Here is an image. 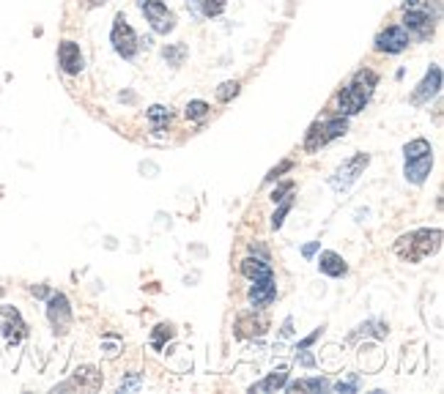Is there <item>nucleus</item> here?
I'll use <instances>...</instances> for the list:
<instances>
[{
	"instance_id": "nucleus-4",
	"label": "nucleus",
	"mask_w": 444,
	"mask_h": 394,
	"mask_svg": "<svg viewBox=\"0 0 444 394\" xmlns=\"http://www.w3.org/2000/svg\"><path fill=\"white\" fill-rule=\"evenodd\" d=\"M348 131V121L340 115V118H329V121H315L313 126H310L308 137H305V151L308 153H313V151L324 148L327 143H332V140H337V137H343Z\"/></svg>"
},
{
	"instance_id": "nucleus-29",
	"label": "nucleus",
	"mask_w": 444,
	"mask_h": 394,
	"mask_svg": "<svg viewBox=\"0 0 444 394\" xmlns=\"http://www.w3.org/2000/svg\"><path fill=\"white\" fill-rule=\"evenodd\" d=\"M359 332H362V334H373V337H386V326L384 323H362V326H359Z\"/></svg>"
},
{
	"instance_id": "nucleus-39",
	"label": "nucleus",
	"mask_w": 444,
	"mask_h": 394,
	"mask_svg": "<svg viewBox=\"0 0 444 394\" xmlns=\"http://www.w3.org/2000/svg\"><path fill=\"white\" fill-rule=\"evenodd\" d=\"M33 296H39V299H44V296H47V290H44V288H33Z\"/></svg>"
},
{
	"instance_id": "nucleus-10",
	"label": "nucleus",
	"mask_w": 444,
	"mask_h": 394,
	"mask_svg": "<svg viewBox=\"0 0 444 394\" xmlns=\"http://www.w3.org/2000/svg\"><path fill=\"white\" fill-rule=\"evenodd\" d=\"M0 334L14 345L25 337V320L14 307H0Z\"/></svg>"
},
{
	"instance_id": "nucleus-20",
	"label": "nucleus",
	"mask_w": 444,
	"mask_h": 394,
	"mask_svg": "<svg viewBox=\"0 0 444 394\" xmlns=\"http://www.w3.org/2000/svg\"><path fill=\"white\" fill-rule=\"evenodd\" d=\"M324 389H329V381L324 378H305L288 386V392H324Z\"/></svg>"
},
{
	"instance_id": "nucleus-33",
	"label": "nucleus",
	"mask_w": 444,
	"mask_h": 394,
	"mask_svg": "<svg viewBox=\"0 0 444 394\" xmlns=\"http://www.w3.org/2000/svg\"><path fill=\"white\" fill-rule=\"evenodd\" d=\"M321 337V329H315V332H313V334H310V337H305L302 339V342H299V348H296V351H305V348H310V345H313V342H315V339Z\"/></svg>"
},
{
	"instance_id": "nucleus-3",
	"label": "nucleus",
	"mask_w": 444,
	"mask_h": 394,
	"mask_svg": "<svg viewBox=\"0 0 444 394\" xmlns=\"http://www.w3.org/2000/svg\"><path fill=\"white\" fill-rule=\"evenodd\" d=\"M404 28L408 33H414L417 38H428L433 36V6H431V0H406L404 3Z\"/></svg>"
},
{
	"instance_id": "nucleus-31",
	"label": "nucleus",
	"mask_w": 444,
	"mask_h": 394,
	"mask_svg": "<svg viewBox=\"0 0 444 394\" xmlns=\"http://www.w3.org/2000/svg\"><path fill=\"white\" fill-rule=\"evenodd\" d=\"M293 168V162H291V159H286V162H280V165H277V168L271 170L269 175H266V181H274V178H280V175H283V173H286V170H291Z\"/></svg>"
},
{
	"instance_id": "nucleus-5",
	"label": "nucleus",
	"mask_w": 444,
	"mask_h": 394,
	"mask_svg": "<svg viewBox=\"0 0 444 394\" xmlns=\"http://www.w3.org/2000/svg\"><path fill=\"white\" fill-rule=\"evenodd\" d=\"M137 6L143 9V14L148 17V22H151V28H154L156 33H170L175 28V17L173 11L162 3V0H137Z\"/></svg>"
},
{
	"instance_id": "nucleus-40",
	"label": "nucleus",
	"mask_w": 444,
	"mask_h": 394,
	"mask_svg": "<svg viewBox=\"0 0 444 394\" xmlns=\"http://www.w3.org/2000/svg\"><path fill=\"white\" fill-rule=\"evenodd\" d=\"M0 296H3V288H0Z\"/></svg>"
},
{
	"instance_id": "nucleus-6",
	"label": "nucleus",
	"mask_w": 444,
	"mask_h": 394,
	"mask_svg": "<svg viewBox=\"0 0 444 394\" xmlns=\"http://www.w3.org/2000/svg\"><path fill=\"white\" fill-rule=\"evenodd\" d=\"M110 41H113V47H116V53L121 58H135L137 55V47H140V38L137 33L126 25V19L124 14H118L116 17V25H113V33H110Z\"/></svg>"
},
{
	"instance_id": "nucleus-32",
	"label": "nucleus",
	"mask_w": 444,
	"mask_h": 394,
	"mask_svg": "<svg viewBox=\"0 0 444 394\" xmlns=\"http://www.w3.org/2000/svg\"><path fill=\"white\" fill-rule=\"evenodd\" d=\"M291 189H293V184H291V181H288V184H283V187H277L274 192H271V200H274V203H277V200H283Z\"/></svg>"
},
{
	"instance_id": "nucleus-23",
	"label": "nucleus",
	"mask_w": 444,
	"mask_h": 394,
	"mask_svg": "<svg viewBox=\"0 0 444 394\" xmlns=\"http://www.w3.org/2000/svg\"><path fill=\"white\" fill-rule=\"evenodd\" d=\"M148 121L154 124V129H162L165 124H170V110L168 107H162V104H154V107H148Z\"/></svg>"
},
{
	"instance_id": "nucleus-22",
	"label": "nucleus",
	"mask_w": 444,
	"mask_h": 394,
	"mask_svg": "<svg viewBox=\"0 0 444 394\" xmlns=\"http://www.w3.org/2000/svg\"><path fill=\"white\" fill-rule=\"evenodd\" d=\"M195 9L203 14V17H220L225 11V0H197Z\"/></svg>"
},
{
	"instance_id": "nucleus-8",
	"label": "nucleus",
	"mask_w": 444,
	"mask_h": 394,
	"mask_svg": "<svg viewBox=\"0 0 444 394\" xmlns=\"http://www.w3.org/2000/svg\"><path fill=\"white\" fill-rule=\"evenodd\" d=\"M406 47H408V33L401 25H389L386 31H381L376 36V50L386 53V55H398V53H404Z\"/></svg>"
},
{
	"instance_id": "nucleus-16",
	"label": "nucleus",
	"mask_w": 444,
	"mask_h": 394,
	"mask_svg": "<svg viewBox=\"0 0 444 394\" xmlns=\"http://www.w3.org/2000/svg\"><path fill=\"white\" fill-rule=\"evenodd\" d=\"M318 268L327 274V277H343L348 268L343 258L337 255V252H321V258H318Z\"/></svg>"
},
{
	"instance_id": "nucleus-14",
	"label": "nucleus",
	"mask_w": 444,
	"mask_h": 394,
	"mask_svg": "<svg viewBox=\"0 0 444 394\" xmlns=\"http://www.w3.org/2000/svg\"><path fill=\"white\" fill-rule=\"evenodd\" d=\"M431 168H433V153H425L420 159H408L406 162V181L423 184L425 178L431 175Z\"/></svg>"
},
{
	"instance_id": "nucleus-34",
	"label": "nucleus",
	"mask_w": 444,
	"mask_h": 394,
	"mask_svg": "<svg viewBox=\"0 0 444 394\" xmlns=\"http://www.w3.org/2000/svg\"><path fill=\"white\" fill-rule=\"evenodd\" d=\"M137 386H140V378L132 376L129 381H124V383H121V392H129V389H137Z\"/></svg>"
},
{
	"instance_id": "nucleus-7",
	"label": "nucleus",
	"mask_w": 444,
	"mask_h": 394,
	"mask_svg": "<svg viewBox=\"0 0 444 394\" xmlns=\"http://www.w3.org/2000/svg\"><path fill=\"white\" fill-rule=\"evenodd\" d=\"M370 165V156L367 153H357V156H351L348 162H343L337 173H335V178H332V187L335 189H348L359 175H362V170Z\"/></svg>"
},
{
	"instance_id": "nucleus-28",
	"label": "nucleus",
	"mask_w": 444,
	"mask_h": 394,
	"mask_svg": "<svg viewBox=\"0 0 444 394\" xmlns=\"http://www.w3.org/2000/svg\"><path fill=\"white\" fill-rule=\"evenodd\" d=\"M184 55H187L184 44H175V47H168V50H165V60H170L173 66H178V63L184 60Z\"/></svg>"
},
{
	"instance_id": "nucleus-19",
	"label": "nucleus",
	"mask_w": 444,
	"mask_h": 394,
	"mask_svg": "<svg viewBox=\"0 0 444 394\" xmlns=\"http://www.w3.org/2000/svg\"><path fill=\"white\" fill-rule=\"evenodd\" d=\"M286 383H288V370H286V367H280V370H277V373H271L266 381L255 383L250 392L252 394H255V392H274V389H283Z\"/></svg>"
},
{
	"instance_id": "nucleus-12",
	"label": "nucleus",
	"mask_w": 444,
	"mask_h": 394,
	"mask_svg": "<svg viewBox=\"0 0 444 394\" xmlns=\"http://www.w3.org/2000/svg\"><path fill=\"white\" fill-rule=\"evenodd\" d=\"M439 88H442V69H439V66H431V72L425 75V80L417 85V91L411 94V104H423V102H428L431 96L439 94Z\"/></svg>"
},
{
	"instance_id": "nucleus-9",
	"label": "nucleus",
	"mask_w": 444,
	"mask_h": 394,
	"mask_svg": "<svg viewBox=\"0 0 444 394\" xmlns=\"http://www.w3.org/2000/svg\"><path fill=\"white\" fill-rule=\"evenodd\" d=\"M47 318L50 323L55 326V332H66L69 329V323H72V307H69V301L63 293H53L50 301H47Z\"/></svg>"
},
{
	"instance_id": "nucleus-27",
	"label": "nucleus",
	"mask_w": 444,
	"mask_h": 394,
	"mask_svg": "<svg viewBox=\"0 0 444 394\" xmlns=\"http://www.w3.org/2000/svg\"><path fill=\"white\" fill-rule=\"evenodd\" d=\"M236 94H239V82H236V80H228V82H222V85L217 88V99H220V102H231Z\"/></svg>"
},
{
	"instance_id": "nucleus-1",
	"label": "nucleus",
	"mask_w": 444,
	"mask_h": 394,
	"mask_svg": "<svg viewBox=\"0 0 444 394\" xmlns=\"http://www.w3.org/2000/svg\"><path fill=\"white\" fill-rule=\"evenodd\" d=\"M442 246V230H414V233H406L398 239V244H395V252H398V258H404L408 263H420L425 258H431L436 249Z\"/></svg>"
},
{
	"instance_id": "nucleus-2",
	"label": "nucleus",
	"mask_w": 444,
	"mask_h": 394,
	"mask_svg": "<svg viewBox=\"0 0 444 394\" xmlns=\"http://www.w3.org/2000/svg\"><path fill=\"white\" fill-rule=\"evenodd\" d=\"M376 82H379V75H376V72H370V69L357 72L354 80H351V85H348L343 94L337 96V113L340 115L359 113V110L367 104V99H370V94H373Z\"/></svg>"
},
{
	"instance_id": "nucleus-17",
	"label": "nucleus",
	"mask_w": 444,
	"mask_h": 394,
	"mask_svg": "<svg viewBox=\"0 0 444 394\" xmlns=\"http://www.w3.org/2000/svg\"><path fill=\"white\" fill-rule=\"evenodd\" d=\"M242 274L250 280H264V277H271V266L266 263V258H244Z\"/></svg>"
},
{
	"instance_id": "nucleus-13",
	"label": "nucleus",
	"mask_w": 444,
	"mask_h": 394,
	"mask_svg": "<svg viewBox=\"0 0 444 394\" xmlns=\"http://www.w3.org/2000/svg\"><path fill=\"white\" fill-rule=\"evenodd\" d=\"M58 60H60V69L66 75H80L82 72V53L75 41H63L58 47Z\"/></svg>"
},
{
	"instance_id": "nucleus-25",
	"label": "nucleus",
	"mask_w": 444,
	"mask_h": 394,
	"mask_svg": "<svg viewBox=\"0 0 444 394\" xmlns=\"http://www.w3.org/2000/svg\"><path fill=\"white\" fill-rule=\"evenodd\" d=\"M184 113H187L190 121H203V118L209 115V104H206V102H200V99H195V102L187 104V110H184Z\"/></svg>"
},
{
	"instance_id": "nucleus-37",
	"label": "nucleus",
	"mask_w": 444,
	"mask_h": 394,
	"mask_svg": "<svg viewBox=\"0 0 444 394\" xmlns=\"http://www.w3.org/2000/svg\"><path fill=\"white\" fill-rule=\"evenodd\" d=\"M104 356L116 359L118 356V345H104Z\"/></svg>"
},
{
	"instance_id": "nucleus-26",
	"label": "nucleus",
	"mask_w": 444,
	"mask_h": 394,
	"mask_svg": "<svg viewBox=\"0 0 444 394\" xmlns=\"http://www.w3.org/2000/svg\"><path fill=\"white\" fill-rule=\"evenodd\" d=\"M291 206H293V200L291 197H283V206L274 211V217H271V227L274 230H280L283 227V222H286V214L291 211Z\"/></svg>"
},
{
	"instance_id": "nucleus-35",
	"label": "nucleus",
	"mask_w": 444,
	"mask_h": 394,
	"mask_svg": "<svg viewBox=\"0 0 444 394\" xmlns=\"http://www.w3.org/2000/svg\"><path fill=\"white\" fill-rule=\"evenodd\" d=\"M318 241H313V244H308L305 246V249H302V255H305V258H313V255H315V252H318Z\"/></svg>"
},
{
	"instance_id": "nucleus-11",
	"label": "nucleus",
	"mask_w": 444,
	"mask_h": 394,
	"mask_svg": "<svg viewBox=\"0 0 444 394\" xmlns=\"http://www.w3.org/2000/svg\"><path fill=\"white\" fill-rule=\"evenodd\" d=\"M255 285L250 288V304L252 310H266L277 299V285L274 277H264V280H252Z\"/></svg>"
},
{
	"instance_id": "nucleus-38",
	"label": "nucleus",
	"mask_w": 444,
	"mask_h": 394,
	"mask_svg": "<svg viewBox=\"0 0 444 394\" xmlns=\"http://www.w3.org/2000/svg\"><path fill=\"white\" fill-rule=\"evenodd\" d=\"M291 332H293V320L286 318V323H283V337H291Z\"/></svg>"
},
{
	"instance_id": "nucleus-21",
	"label": "nucleus",
	"mask_w": 444,
	"mask_h": 394,
	"mask_svg": "<svg viewBox=\"0 0 444 394\" xmlns=\"http://www.w3.org/2000/svg\"><path fill=\"white\" fill-rule=\"evenodd\" d=\"M406 162L408 159H420V156H425V153H433V148H431V143L425 140V137H417V140H411V143H406Z\"/></svg>"
},
{
	"instance_id": "nucleus-30",
	"label": "nucleus",
	"mask_w": 444,
	"mask_h": 394,
	"mask_svg": "<svg viewBox=\"0 0 444 394\" xmlns=\"http://www.w3.org/2000/svg\"><path fill=\"white\" fill-rule=\"evenodd\" d=\"M359 389V378H351V381H340V383H335V392H357Z\"/></svg>"
},
{
	"instance_id": "nucleus-18",
	"label": "nucleus",
	"mask_w": 444,
	"mask_h": 394,
	"mask_svg": "<svg viewBox=\"0 0 444 394\" xmlns=\"http://www.w3.org/2000/svg\"><path fill=\"white\" fill-rule=\"evenodd\" d=\"M69 386H80V389H99L102 386V376H99L94 367H80L75 373V381Z\"/></svg>"
},
{
	"instance_id": "nucleus-36",
	"label": "nucleus",
	"mask_w": 444,
	"mask_h": 394,
	"mask_svg": "<svg viewBox=\"0 0 444 394\" xmlns=\"http://www.w3.org/2000/svg\"><path fill=\"white\" fill-rule=\"evenodd\" d=\"M299 364H305V367H313V364H315V359H313V354H299Z\"/></svg>"
},
{
	"instance_id": "nucleus-24",
	"label": "nucleus",
	"mask_w": 444,
	"mask_h": 394,
	"mask_svg": "<svg viewBox=\"0 0 444 394\" xmlns=\"http://www.w3.org/2000/svg\"><path fill=\"white\" fill-rule=\"evenodd\" d=\"M173 334H175V329L170 326V323H159V326L154 329V334H151V345H154V348H162Z\"/></svg>"
},
{
	"instance_id": "nucleus-15",
	"label": "nucleus",
	"mask_w": 444,
	"mask_h": 394,
	"mask_svg": "<svg viewBox=\"0 0 444 394\" xmlns=\"http://www.w3.org/2000/svg\"><path fill=\"white\" fill-rule=\"evenodd\" d=\"M266 332V320L264 318H255V315H242V318L236 320V337H261Z\"/></svg>"
}]
</instances>
